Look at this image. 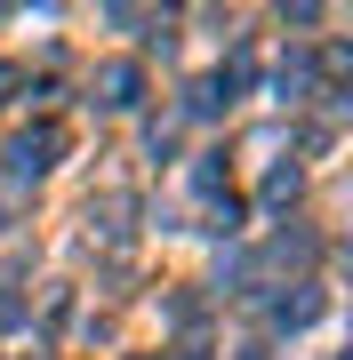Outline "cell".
<instances>
[{
    "label": "cell",
    "instance_id": "cell-4",
    "mask_svg": "<svg viewBox=\"0 0 353 360\" xmlns=\"http://www.w3.org/2000/svg\"><path fill=\"white\" fill-rule=\"evenodd\" d=\"M8 89H16V72H8V65H0V104H8Z\"/></svg>",
    "mask_w": 353,
    "mask_h": 360
},
{
    "label": "cell",
    "instance_id": "cell-3",
    "mask_svg": "<svg viewBox=\"0 0 353 360\" xmlns=\"http://www.w3.org/2000/svg\"><path fill=\"white\" fill-rule=\"evenodd\" d=\"M25 321V304H16V296H0V328H16Z\"/></svg>",
    "mask_w": 353,
    "mask_h": 360
},
{
    "label": "cell",
    "instance_id": "cell-1",
    "mask_svg": "<svg viewBox=\"0 0 353 360\" xmlns=\"http://www.w3.org/2000/svg\"><path fill=\"white\" fill-rule=\"evenodd\" d=\"M49 153H56V136H16L8 168H16V176H40V168H49Z\"/></svg>",
    "mask_w": 353,
    "mask_h": 360
},
{
    "label": "cell",
    "instance_id": "cell-2",
    "mask_svg": "<svg viewBox=\"0 0 353 360\" xmlns=\"http://www.w3.org/2000/svg\"><path fill=\"white\" fill-rule=\"evenodd\" d=\"M105 104H137V72L129 65H105Z\"/></svg>",
    "mask_w": 353,
    "mask_h": 360
}]
</instances>
